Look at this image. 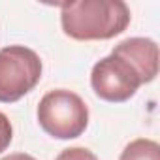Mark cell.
<instances>
[{
  "label": "cell",
  "mask_w": 160,
  "mask_h": 160,
  "mask_svg": "<svg viewBox=\"0 0 160 160\" xmlns=\"http://www.w3.org/2000/svg\"><path fill=\"white\" fill-rule=\"evenodd\" d=\"M66 36L79 42L111 40L130 25V8L122 0H75L60 6Z\"/></svg>",
  "instance_id": "6da1fadb"
},
{
  "label": "cell",
  "mask_w": 160,
  "mask_h": 160,
  "mask_svg": "<svg viewBox=\"0 0 160 160\" xmlns=\"http://www.w3.org/2000/svg\"><path fill=\"white\" fill-rule=\"evenodd\" d=\"M38 122L45 134L57 139H73L87 130L89 108L72 91H49L38 104Z\"/></svg>",
  "instance_id": "7a4b0ae2"
},
{
  "label": "cell",
  "mask_w": 160,
  "mask_h": 160,
  "mask_svg": "<svg viewBox=\"0 0 160 160\" xmlns=\"http://www.w3.org/2000/svg\"><path fill=\"white\" fill-rule=\"evenodd\" d=\"M42 79V60L25 45L0 49V102L13 104L28 94Z\"/></svg>",
  "instance_id": "3957f363"
},
{
  "label": "cell",
  "mask_w": 160,
  "mask_h": 160,
  "mask_svg": "<svg viewBox=\"0 0 160 160\" xmlns=\"http://www.w3.org/2000/svg\"><path fill=\"white\" fill-rule=\"evenodd\" d=\"M91 85L98 98L111 104H121L130 100L143 81L138 70L126 58L111 53L92 66Z\"/></svg>",
  "instance_id": "277c9868"
},
{
  "label": "cell",
  "mask_w": 160,
  "mask_h": 160,
  "mask_svg": "<svg viewBox=\"0 0 160 160\" xmlns=\"http://www.w3.org/2000/svg\"><path fill=\"white\" fill-rule=\"evenodd\" d=\"M111 53L126 58L138 70L143 83H151L158 75V45L151 38H126L119 42Z\"/></svg>",
  "instance_id": "5b68a950"
},
{
  "label": "cell",
  "mask_w": 160,
  "mask_h": 160,
  "mask_svg": "<svg viewBox=\"0 0 160 160\" xmlns=\"http://www.w3.org/2000/svg\"><path fill=\"white\" fill-rule=\"evenodd\" d=\"M119 160H160V147L152 139H134L121 152Z\"/></svg>",
  "instance_id": "8992f818"
},
{
  "label": "cell",
  "mask_w": 160,
  "mask_h": 160,
  "mask_svg": "<svg viewBox=\"0 0 160 160\" xmlns=\"http://www.w3.org/2000/svg\"><path fill=\"white\" fill-rule=\"evenodd\" d=\"M55 160H98V156L85 147H70L64 149Z\"/></svg>",
  "instance_id": "52a82bcc"
},
{
  "label": "cell",
  "mask_w": 160,
  "mask_h": 160,
  "mask_svg": "<svg viewBox=\"0 0 160 160\" xmlns=\"http://www.w3.org/2000/svg\"><path fill=\"white\" fill-rule=\"evenodd\" d=\"M13 139V128H12V122L10 119L0 111V152H4L10 143Z\"/></svg>",
  "instance_id": "ba28073f"
},
{
  "label": "cell",
  "mask_w": 160,
  "mask_h": 160,
  "mask_svg": "<svg viewBox=\"0 0 160 160\" xmlns=\"http://www.w3.org/2000/svg\"><path fill=\"white\" fill-rule=\"evenodd\" d=\"M2 160H36V158L30 156V154H25V152H13V154L4 156Z\"/></svg>",
  "instance_id": "9c48e42d"
}]
</instances>
